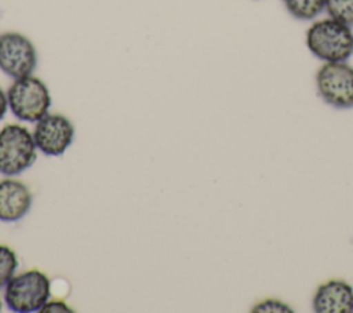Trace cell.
<instances>
[{
    "instance_id": "6da1fadb",
    "label": "cell",
    "mask_w": 353,
    "mask_h": 313,
    "mask_svg": "<svg viewBox=\"0 0 353 313\" xmlns=\"http://www.w3.org/2000/svg\"><path fill=\"white\" fill-rule=\"evenodd\" d=\"M306 47L324 62H346L353 55V30L334 18L316 21L306 30Z\"/></svg>"
},
{
    "instance_id": "7a4b0ae2",
    "label": "cell",
    "mask_w": 353,
    "mask_h": 313,
    "mask_svg": "<svg viewBox=\"0 0 353 313\" xmlns=\"http://www.w3.org/2000/svg\"><path fill=\"white\" fill-rule=\"evenodd\" d=\"M51 296V281L48 276L37 269L14 274L6 284V306L15 313L40 312Z\"/></svg>"
},
{
    "instance_id": "3957f363",
    "label": "cell",
    "mask_w": 353,
    "mask_h": 313,
    "mask_svg": "<svg viewBox=\"0 0 353 313\" xmlns=\"http://www.w3.org/2000/svg\"><path fill=\"white\" fill-rule=\"evenodd\" d=\"M7 98L8 109L21 121L36 123L48 113L51 106L48 87L33 74L15 79L7 90Z\"/></svg>"
},
{
    "instance_id": "277c9868",
    "label": "cell",
    "mask_w": 353,
    "mask_h": 313,
    "mask_svg": "<svg viewBox=\"0 0 353 313\" xmlns=\"http://www.w3.org/2000/svg\"><path fill=\"white\" fill-rule=\"evenodd\" d=\"M37 148L33 134L21 124H7L0 130V174L14 176L36 160Z\"/></svg>"
},
{
    "instance_id": "5b68a950",
    "label": "cell",
    "mask_w": 353,
    "mask_h": 313,
    "mask_svg": "<svg viewBox=\"0 0 353 313\" xmlns=\"http://www.w3.org/2000/svg\"><path fill=\"white\" fill-rule=\"evenodd\" d=\"M320 98L336 108H353V66L346 62H325L316 73Z\"/></svg>"
},
{
    "instance_id": "8992f818",
    "label": "cell",
    "mask_w": 353,
    "mask_h": 313,
    "mask_svg": "<svg viewBox=\"0 0 353 313\" xmlns=\"http://www.w3.org/2000/svg\"><path fill=\"white\" fill-rule=\"evenodd\" d=\"M37 65L34 44L25 34L6 32L0 34V70L15 79L33 73Z\"/></svg>"
},
{
    "instance_id": "52a82bcc",
    "label": "cell",
    "mask_w": 353,
    "mask_h": 313,
    "mask_svg": "<svg viewBox=\"0 0 353 313\" xmlns=\"http://www.w3.org/2000/svg\"><path fill=\"white\" fill-rule=\"evenodd\" d=\"M74 127L72 121L59 113H47L36 121L33 139L37 150L46 156H61L72 145Z\"/></svg>"
},
{
    "instance_id": "ba28073f",
    "label": "cell",
    "mask_w": 353,
    "mask_h": 313,
    "mask_svg": "<svg viewBox=\"0 0 353 313\" xmlns=\"http://www.w3.org/2000/svg\"><path fill=\"white\" fill-rule=\"evenodd\" d=\"M312 307L316 313H353V287L341 279L328 280L317 287Z\"/></svg>"
},
{
    "instance_id": "9c48e42d",
    "label": "cell",
    "mask_w": 353,
    "mask_h": 313,
    "mask_svg": "<svg viewBox=\"0 0 353 313\" xmlns=\"http://www.w3.org/2000/svg\"><path fill=\"white\" fill-rule=\"evenodd\" d=\"M32 207L29 188L14 178L0 181V221L17 222L22 219Z\"/></svg>"
},
{
    "instance_id": "30bf717a",
    "label": "cell",
    "mask_w": 353,
    "mask_h": 313,
    "mask_svg": "<svg viewBox=\"0 0 353 313\" xmlns=\"http://www.w3.org/2000/svg\"><path fill=\"white\" fill-rule=\"evenodd\" d=\"M285 10L296 19L310 21L325 8V0H283Z\"/></svg>"
},
{
    "instance_id": "8fae6325",
    "label": "cell",
    "mask_w": 353,
    "mask_h": 313,
    "mask_svg": "<svg viewBox=\"0 0 353 313\" xmlns=\"http://www.w3.org/2000/svg\"><path fill=\"white\" fill-rule=\"evenodd\" d=\"M18 267V256L12 248L6 244H0V288L15 274Z\"/></svg>"
},
{
    "instance_id": "7c38bea8",
    "label": "cell",
    "mask_w": 353,
    "mask_h": 313,
    "mask_svg": "<svg viewBox=\"0 0 353 313\" xmlns=\"http://www.w3.org/2000/svg\"><path fill=\"white\" fill-rule=\"evenodd\" d=\"M325 10L330 18L353 25V0H325Z\"/></svg>"
},
{
    "instance_id": "4fadbf2b",
    "label": "cell",
    "mask_w": 353,
    "mask_h": 313,
    "mask_svg": "<svg viewBox=\"0 0 353 313\" xmlns=\"http://www.w3.org/2000/svg\"><path fill=\"white\" fill-rule=\"evenodd\" d=\"M252 312H268V313H274V312H294L290 305L279 301V299H265L256 303L252 309Z\"/></svg>"
},
{
    "instance_id": "5bb4252c",
    "label": "cell",
    "mask_w": 353,
    "mask_h": 313,
    "mask_svg": "<svg viewBox=\"0 0 353 313\" xmlns=\"http://www.w3.org/2000/svg\"><path fill=\"white\" fill-rule=\"evenodd\" d=\"M73 309L62 299H48L39 313H70Z\"/></svg>"
},
{
    "instance_id": "9a60e30c",
    "label": "cell",
    "mask_w": 353,
    "mask_h": 313,
    "mask_svg": "<svg viewBox=\"0 0 353 313\" xmlns=\"http://www.w3.org/2000/svg\"><path fill=\"white\" fill-rule=\"evenodd\" d=\"M8 110V98H7V92H4V90L0 87V120L6 116Z\"/></svg>"
},
{
    "instance_id": "2e32d148",
    "label": "cell",
    "mask_w": 353,
    "mask_h": 313,
    "mask_svg": "<svg viewBox=\"0 0 353 313\" xmlns=\"http://www.w3.org/2000/svg\"><path fill=\"white\" fill-rule=\"evenodd\" d=\"M1 307H3V302H1V299H0V310H1Z\"/></svg>"
}]
</instances>
